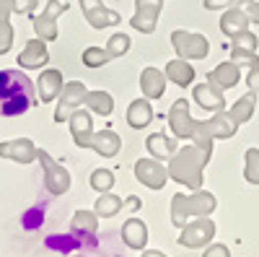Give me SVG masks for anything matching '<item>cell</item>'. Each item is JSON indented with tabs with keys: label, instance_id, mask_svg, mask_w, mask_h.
<instances>
[{
	"label": "cell",
	"instance_id": "6da1fadb",
	"mask_svg": "<svg viewBox=\"0 0 259 257\" xmlns=\"http://www.w3.org/2000/svg\"><path fill=\"white\" fill-rule=\"evenodd\" d=\"M36 104L34 83L24 70L6 68L0 70V117L26 115Z\"/></svg>",
	"mask_w": 259,
	"mask_h": 257
},
{
	"label": "cell",
	"instance_id": "7a4b0ae2",
	"mask_svg": "<svg viewBox=\"0 0 259 257\" xmlns=\"http://www.w3.org/2000/svg\"><path fill=\"white\" fill-rule=\"evenodd\" d=\"M210 156L212 154L202 151V148L194 145V143L179 148V151L168 159V166H166L168 179H174V182H179L189 190H200L202 187V171L210 164Z\"/></svg>",
	"mask_w": 259,
	"mask_h": 257
},
{
	"label": "cell",
	"instance_id": "3957f363",
	"mask_svg": "<svg viewBox=\"0 0 259 257\" xmlns=\"http://www.w3.org/2000/svg\"><path fill=\"white\" fill-rule=\"evenodd\" d=\"M215 205H218V200H215V195L210 190L200 187V190H192L189 195L177 192V195L171 198V224H174L177 229H184L194 218L212 216Z\"/></svg>",
	"mask_w": 259,
	"mask_h": 257
},
{
	"label": "cell",
	"instance_id": "277c9868",
	"mask_svg": "<svg viewBox=\"0 0 259 257\" xmlns=\"http://www.w3.org/2000/svg\"><path fill=\"white\" fill-rule=\"evenodd\" d=\"M236 130H239V125H233L228 112L223 109V112H215L210 120H197V130L192 135V143L212 154V140H228L236 135Z\"/></svg>",
	"mask_w": 259,
	"mask_h": 257
},
{
	"label": "cell",
	"instance_id": "5b68a950",
	"mask_svg": "<svg viewBox=\"0 0 259 257\" xmlns=\"http://www.w3.org/2000/svg\"><path fill=\"white\" fill-rule=\"evenodd\" d=\"M36 161L41 164V174H45V187L50 190V195H65L70 190V174L68 169L60 166L47 151L36 148Z\"/></svg>",
	"mask_w": 259,
	"mask_h": 257
},
{
	"label": "cell",
	"instance_id": "8992f818",
	"mask_svg": "<svg viewBox=\"0 0 259 257\" xmlns=\"http://www.w3.org/2000/svg\"><path fill=\"white\" fill-rule=\"evenodd\" d=\"M215 239V224L210 216H202V218H194L189 221L182 234H179V247H187V249H202L207 247L210 242Z\"/></svg>",
	"mask_w": 259,
	"mask_h": 257
},
{
	"label": "cell",
	"instance_id": "52a82bcc",
	"mask_svg": "<svg viewBox=\"0 0 259 257\" xmlns=\"http://www.w3.org/2000/svg\"><path fill=\"white\" fill-rule=\"evenodd\" d=\"M171 45H174V50L182 60H202L210 52L207 36L194 34V31H184V29H177L171 34Z\"/></svg>",
	"mask_w": 259,
	"mask_h": 257
},
{
	"label": "cell",
	"instance_id": "ba28073f",
	"mask_svg": "<svg viewBox=\"0 0 259 257\" xmlns=\"http://www.w3.org/2000/svg\"><path fill=\"white\" fill-rule=\"evenodd\" d=\"M168 127L171 133L182 140H192L194 130H197V120L189 115V101L187 99H177L168 109Z\"/></svg>",
	"mask_w": 259,
	"mask_h": 257
},
{
	"label": "cell",
	"instance_id": "9c48e42d",
	"mask_svg": "<svg viewBox=\"0 0 259 257\" xmlns=\"http://www.w3.org/2000/svg\"><path fill=\"white\" fill-rule=\"evenodd\" d=\"M85 86L80 81H70V83H65L62 86V91H60V101H57V112H55V122H68V117L78 109V106L83 104V96H85Z\"/></svg>",
	"mask_w": 259,
	"mask_h": 257
},
{
	"label": "cell",
	"instance_id": "30bf717a",
	"mask_svg": "<svg viewBox=\"0 0 259 257\" xmlns=\"http://www.w3.org/2000/svg\"><path fill=\"white\" fill-rule=\"evenodd\" d=\"M68 11V3H60V0H47V8L39 16H34V31L39 39L52 42L57 39V16Z\"/></svg>",
	"mask_w": 259,
	"mask_h": 257
},
{
	"label": "cell",
	"instance_id": "8fae6325",
	"mask_svg": "<svg viewBox=\"0 0 259 257\" xmlns=\"http://www.w3.org/2000/svg\"><path fill=\"white\" fill-rule=\"evenodd\" d=\"M161 0H135V16L130 18V26L143 31V34H153L158 24V13H161Z\"/></svg>",
	"mask_w": 259,
	"mask_h": 257
},
{
	"label": "cell",
	"instance_id": "7c38bea8",
	"mask_svg": "<svg viewBox=\"0 0 259 257\" xmlns=\"http://www.w3.org/2000/svg\"><path fill=\"white\" fill-rule=\"evenodd\" d=\"M80 8H83L85 21H89L94 29H109V26H117L122 21V16L112 8H106L101 0H80Z\"/></svg>",
	"mask_w": 259,
	"mask_h": 257
},
{
	"label": "cell",
	"instance_id": "4fadbf2b",
	"mask_svg": "<svg viewBox=\"0 0 259 257\" xmlns=\"http://www.w3.org/2000/svg\"><path fill=\"white\" fill-rule=\"evenodd\" d=\"M135 177L148 190H161L166 185V179H168V171H166V166L158 159L150 156V159H140L135 164Z\"/></svg>",
	"mask_w": 259,
	"mask_h": 257
},
{
	"label": "cell",
	"instance_id": "5bb4252c",
	"mask_svg": "<svg viewBox=\"0 0 259 257\" xmlns=\"http://www.w3.org/2000/svg\"><path fill=\"white\" fill-rule=\"evenodd\" d=\"M256 45L259 39L246 29L241 34H236L231 39V60L233 62H249V65H259V57H256Z\"/></svg>",
	"mask_w": 259,
	"mask_h": 257
},
{
	"label": "cell",
	"instance_id": "9a60e30c",
	"mask_svg": "<svg viewBox=\"0 0 259 257\" xmlns=\"http://www.w3.org/2000/svg\"><path fill=\"white\" fill-rule=\"evenodd\" d=\"M80 148H91V151H96L99 156L112 159V156L119 154L122 140H119V135L114 130H101V133H91L89 138L80 143Z\"/></svg>",
	"mask_w": 259,
	"mask_h": 257
},
{
	"label": "cell",
	"instance_id": "2e32d148",
	"mask_svg": "<svg viewBox=\"0 0 259 257\" xmlns=\"http://www.w3.org/2000/svg\"><path fill=\"white\" fill-rule=\"evenodd\" d=\"M47 60H50V52H47V45H45V39H31L26 42V47L21 50L18 55V68L21 70H39L41 65H47Z\"/></svg>",
	"mask_w": 259,
	"mask_h": 257
},
{
	"label": "cell",
	"instance_id": "e0dca14e",
	"mask_svg": "<svg viewBox=\"0 0 259 257\" xmlns=\"http://www.w3.org/2000/svg\"><path fill=\"white\" fill-rule=\"evenodd\" d=\"M0 156L11 159L16 164H31V161H36V145L29 138L6 140V143H0Z\"/></svg>",
	"mask_w": 259,
	"mask_h": 257
},
{
	"label": "cell",
	"instance_id": "ac0fdd59",
	"mask_svg": "<svg viewBox=\"0 0 259 257\" xmlns=\"http://www.w3.org/2000/svg\"><path fill=\"white\" fill-rule=\"evenodd\" d=\"M194 101H197L202 109L207 112H223L226 109V96L223 91L218 89V86H212V83H200V86H194Z\"/></svg>",
	"mask_w": 259,
	"mask_h": 257
},
{
	"label": "cell",
	"instance_id": "d6986e66",
	"mask_svg": "<svg viewBox=\"0 0 259 257\" xmlns=\"http://www.w3.org/2000/svg\"><path fill=\"white\" fill-rule=\"evenodd\" d=\"M241 81V70H239V62H221L215 70H210V76H207V83H212V86H218L221 91H226V89H233L236 83Z\"/></svg>",
	"mask_w": 259,
	"mask_h": 257
},
{
	"label": "cell",
	"instance_id": "ffe728a7",
	"mask_svg": "<svg viewBox=\"0 0 259 257\" xmlns=\"http://www.w3.org/2000/svg\"><path fill=\"white\" fill-rule=\"evenodd\" d=\"M62 86H65V83H62V73H60V70H55V68L41 70V76H39V81H36V91H39L41 104L57 99L60 91H62Z\"/></svg>",
	"mask_w": 259,
	"mask_h": 257
},
{
	"label": "cell",
	"instance_id": "44dd1931",
	"mask_svg": "<svg viewBox=\"0 0 259 257\" xmlns=\"http://www.w3.org/2000/svg\"><path fill=\"white\" fill-rule=\"evenodd\" d=\"M122 242L130 247V249H145L148 244V226L140 221V218H127L124 226H122Z\"/></svg>",
	"mask_w": 259,
	"mask_h": 257
},
{
	"label": "cell",
	"instance_id": "7402d4cb",
	"mask_svg": "<svg viewBox=\"0 0 259 257\" xmlns=\"http://www.w3.org/2000/svg\"><path fill=\"white\" fill-rule=\"evenodd\" d=\"M140 89L145 94V99H161L163 89H166V76L158 68H145L140 73Z\"/></svg>",
	"mask_w": 259,
	"mask_h": 257
},
{
	"label": "cell",
	"instance_id": "603a6c76",
	"mask_svg": "<svg viewBox=\"0 0 259 257\" xmlns=\"http://www.w3.org/2000/svg\"><path fill=\"white\" fill-rule=\"evenodd\" d=\"M249 29V16H246V11L244 8H226V13H223V18H221V31L228 36V39H233L236 34H241V31H246Z\"/></svg>",
	"mask_w": 259,
	"mask_h": 257
},
{
	"label": "cell",
	"instance_id": "cb8c5ba5",
	"mask_svg": "<svg viewBox=\"0 0 259 257\" xmlns=\"http://www.w3.org/2000/svg\"><path fill=\"white\" fill-rule=\"evenodd\" d=\"M150 120H153V106H150V101L145 96L135 99L127 106V125L133 127V130H143L145 125H150Z\"/></svg>",
	"mask_w": 259,
	"mask_h": 257
},
{
	"label": "cell",
	"instance_id": "d4e9b609",
	"mask_svg": "<svg viewBox=\"0 0 259 257\" xmlns=\"http://www.w3.org/2000/svg\"><path fill=\"white\" fill-rule=\"evenodd\" d=\"M145 145H148V154L153 156V159H158V161L171 159V156L177 154V140L168 138L166 133H153V135H148Z\"/></svg>",
	"mask_w": 259,
	"mask_h": 257
},
{
	"label": "cell",
	"instance_id": "484cf974",
	"mask_svg": "<svg viewBox=\"0 0 259 257\" xmlns=\"http://www.w3.org/2000/svg\"><path fill=\"white\" fill-rule=\"evenodd\" d=\"M168 81H174L179 89H187V86L194 81V68L189 65V60H171L166 62V73H163Z\"/></svg>",
	"mask_w": 259,
	"mask_h": 257
},
{
	"label": "cell",
	"instance_id": "4316f807",
	"mask_svg": "<svg viewBox=\"0 0 259 257\" xmlns=\"http://www.w3.org/2000/svg\"><path fill=\"white\" fill-rule=\"evenodd\" d=\"M68 122H70V133H73V140H75V145L80 148V143L89 138L91 133H94V122H91V112H85V109H75L70 117H68Z\"/></svg>",
	"mask_w": 259,
	"mask_h": 257
},
{
	"label": "cell",
	"instance_id": "83f0119b",
	"mask_svg": "<svg viewBox=\"0 0 259 257\" xmlns=\"http://www.w3.org/2000/svg\"><path fill=\"white\" fill-rule=\"evenodd\" d=\"M254 109H256V94H254V91H246V94L228 109V117H231L233 125H244V122L251 120Z\"/></svg>",
	"mask_w": 259,
	"mask_h": 257
},
{
	"label": "cell",
	"instance_id": "f1b7e54d",
	"mask_svg": "<svg viewBox=\"0 0 259 257\" xmlns=\"http://www.w3.org/2000/svg\"><path fill=\"white\" fill-rule=\"evenodd\" d=\"M13 11V0H0V55H6L13 45V29H11V16Z\"/></svg>",
	"mask_w": 259,
	"mask_h": 257
},
{
	"label": "cell",
	"instance_id": "f546056e",
	"mask_svg": "<svg viewBox=\"0 0 259 257\" xmlns=\"http://www.w3.org/2000/svg\"><path fill=\"white\" fill-rule=\"evenodd\" d=\"M83 104L89 106L91 112L101 115V117H109V115L114 112V99L106 94V91H85Z\"/></svg>",
	"mask_w": 259,
	"mask_h": 257
},
{
	"label": "cell",
	"instance_id": "4dcf8cb0",
	"mask_svg": "<svg viewBox=\"0 0 259 257\" xmlns=\"http://www.w3.org/2000/svg\"><path fill=\"white\" fill-rule=\"evenodd\" d=\"M70 229L75 234H83V237H94L99 231V216L94 210H75V216L70 221Z\"/></svg>",
	"mask_w": 259,
	"mask_h": 257
},
{
	"label": "cell",
	"instance_id": "1f68e13d",
	"mask_svg": "<svg viewBox=\"0 0 259 257\" xmlns=\"http://www.w3.org/2000/svg\"><path fill=\"white\" fill-rule=\"evenodd\" d=\"M124 208V200L119 198V195H112V192H101V195L96 198V205H94V213L101 218H112V216H117V213Z\"/></svg>",
	"mask_w": 259,
	"mask_h": 257
},
{
	"label": "cell",
	"instance_id": "d6a6232c",
	"mask_svg": "<svg viewBox=\"0 0 259 257\" xmlns=\"http://www.w3.org/2000/svg\"><path fill=\"white\" fill-rule=\"evenodd\" d=\"M244 179L249 185H259V148H246V154H244Z\"/></svg>",
	"mask_w": 259,
	"mask_h": 257
},
{
	"label": "cell",
	"instance_id": "836d02e7",
	"mask_svg": "<svg viewBox=\"0 0 259 257\" xmlns=\"http://www.w3.org/2000/svg\"><path fill=\"white\" fill-rule=\"evenodd\" d=\"M91 187L99 192H112V187H114V171H109V169H94V174H91Z\"/></svg>",
	"mask_w": 259,
	"mask_h": 257
},
{
	"label": "cell",
	"instance_id": "e575fe53",
	"mask_svg": "<svg viewBox=\"0 0 259 257\" xmlns=\"http://www.w3.org/2000/svg\"><path fill=\"white\" fill-rule=\"evenodd\" d=\"M112 57L106 55V50L104 47H89V50H83V65L85 68H101V65H106Z\"/></svg>",
	"mask_w": 259,
	"mask_h": 257
},
{
	"label": "cell",
	"instance_id": "d590c367",
	"mask_svg": "<svg viewBox=\"0 0 259 257\" xmlns=\"http://www.w3.org/2000/svg\"><path fill=\"white\" fill-rule=\"evenodd\" d=\"M127 50H130V36L127 34H112L109 42H106V55H109L112 60L122 57Z\"/></svg>",
	"mask_w": 259,
	"mask_h": 257
},
{
	"label": "cell",
	"instance_id": "8d00e7d4",
	"mask_svg": "<svg viewBox=\"0 0 259 257\" xmlns=\"http://www.w3.org/2000/svg\"><path fill=\"white\" fill-rule=\"evenodd\" d=\"M202 257H231V249H228L226 244H221V242H210V244L205 247Z\"/></svg>",
	"mask_w": 259,
	"mask_h": 257
},
{
	"label": "cell",
	"instance_id": "74e56055",
	"mask_svg": "<svg viewBox=\"0 0 259 257\" xmlns=\"http://www.w3.org/2000/svg\"><path fill=\"white\" fill-rule=\"evenodd\" d=\"M246 86H249V91L259 94V65H251V68H249V76H246Z\"/></svg>",
	"mask_w": 259,
	"mask_h": 257
},
{
	"label": "cell",
	"instance_id": "f35d334b",
	"mask_svg": "<svg viewBox=\"0 0 259 257\" xmlns=\"http://www.w3.org/2000/svg\"><path fill=\"white\" fill-rule=\"evenodd\" d=\"M241 6H246V16L251 24H259V3L256 0H241Z\"/></svg>",
	"mask_w": 259,
	"mask_h": 257
},
{
	"label": "cell",
	"instance_id": "ab89813d",
	"mask_svg": "<svg viewBox=\"0 0 259 257\" xmlns=\"http://www.w3.org/2000/svg\"><path fill=\"white\" fill-rule=\"evenodd\" d=\"M39 0H13V11L16 13H31L36 8Z\"/></svg>",
	"mask_w": 259,
	"mask_h": 257
},
{
	"label": "cell",
	"instance_id": "60d3db41",
	"mask_svg": "<svg viewBox=\"0 0 259 257\" xmlns=\"http://www.w3.org/2000/svg\"><path fill=\"white\" fill-rule=\"evenodd\" d=\"M233 3H236V0H205L202 6H205L207 11H221V8H231Z\"/></svg>",
	"mask_w": 259,
	"mask_h": 257
},
{
	"label": "cell",
	"instance_id": "b9f144b4",
	"mask_svg": "<svg viewBox=\"0 0 259 257\" xmlns=\"http://www.w3.org/2000/svg\"><path fill=\"white\" fill-rule=\"evenodd\" d=\"M127 208H130V210H133V213H135V210L140 208V200H138L135 195H133V198H127Z\"/></svg>",
	"mask_w": 259,
	"mask_h": 257
},
{
	"label": "cell",
	"instance_id": "7bdbcfd3",
	"mask_svg": "<svg viewBox=\"0 0 259 257\" xmlns=\"http://www.w3.org/2000/svg\"><path fill=\"white\" fill-rule=\"evenodd\" d=\"M140 257H166V254H163V252H158V249H145Z\"/></svg>",
	"mask_w": 259,
	"mask_h": 257
},
{
	"label": "cell",
	"instance_id": "ee69618b",
	"mask_svg": "<svg viewBox=\"0 0 259 257\" xmlns=\"http://www.w3.org/2000/svg\"><path fill=\"white\" fill-rule=\"evenodd\" d=\"M75 257H83V254H75Z\"/></svg>",
	"mask_w": 259,
	"mask_h": 257
},
{
	"label": "cell",
	"instance_id": "f6af8a7d",
	"mask_svg": "<svg viewBox=\"0 0 259 257\" xmlns=\"http://www.w3.org/2000/svg\"><path fill=\"white\" fill-rule=\"evenodd\" d=\"M161 3H163V0H161Z\"/></svg>",
	"mask_w": 259,
	"mask_h": 257
}]
</instances>
